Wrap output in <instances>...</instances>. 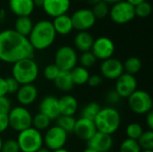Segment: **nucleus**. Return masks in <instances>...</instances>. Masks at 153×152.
I'll list each match as a JSON object with an SVG mask.
<instances>
[{
	"instance_id": "5fc2aeb1",
	"label": "nucleus",
	"mask_w": 153,
	"mask_h": 152,
	"mask_svg": "<svg viewBox=\"0 0 153 152\" xmlns=\"http://www.w3.org/2000/svg\"><path fill=\"white\" fill-rule=\"evenodd\" d=\"M2 145H3V140L0 137V152H1V149H2Z\"/></svg>"
},
{
	"instance_id": "6e6552de",
	"label": "nucleus",
	"mask_w": 153,
	"mask_h": 152,
	"mask_svg": "<svg viewBox=\"0 0 153 152\" xmlns=\"http://www.w3.org/2000/svg\"><path fill=\"white\" fill-rule=\"evenodd\" d=\"M78 63V56L75 49L70 46L60 47L55 55V65L60 71L70 72Z\"/></svg>"
},
{
	"instance_id": "1a4fd4ad",
	"label": "nucleus",
	"mask_w": 153,
	"mask_h": 152,
	"mask_svg": "<svg viewBox=\"0 0 153 152\" xmlns=\"http://www.w3.org/2000/svg\"><path fill=\"white\" fill-rule=\"evenodd\" d=\"M110 19L117 24H126L133 21L135 17L134 6L123 0L112 4L109 9Z\"/></svg>"
},
{
	"instance_id": "3c124183",
	"label": "nucleus",
	"mask_w": 153,
	"mask_h": 152,
	"mask_svg": "<svg viewBox=\"0 0 153 152\" xmlns=\"http://www.w3.org/2000/svg\"><path fill=\"white\" fill-rule=\"evenodd\" d=\"M51 152H69L68 150L65 149V148H62V149H59V150H56V151H53Z\"/></svg>"
},
{
	"instance_id": "de8ad7c7",
	"label": "nucleus",
	"mask_w": 153,
	"mask_h": 152,
	"mask_svg": "<svg viewBox=\"0 0 153 152\" xmlns=\"http://www.w3.org/2000/svg\"><path fill=\"white\" fill-rule=\"evenodd\" d=\"M43 1H44V0H33V3H34L35 7H36V6L41 7L42 4H43Z\"/></svg>"
},
{
	"instance_id": "58836bf2",
	"label": "nucleus",
	"mask_w": 153,
	"mask_h": 152,
	"mask_svg": "<svg viewBox=\"0 0 153 152\" xmlns=\"http://www.w3.org/2000/svg\"><path fill=\"white\" fill-rule=\"evenodd\" d=\"M6 82V89H7V94H14L17 92V90L20 88V83L13 78V77H8L5 78Z\"/></svg>"
},
{
	"instance_id": "bb28decb",
	"label": "nucleus",
	"mask_w": 153,
	"mask_h": 152,
	"mask_svg": "<svg viewBox=\"0 0 153 152\" xmlns=\"http://www.w3.org/2000/svg\"><path fill=\"white\" fill-rule=\"evenodd\" d=\"M123 66H124V73L134 76L136 73H138L141 71L143 64L139 57L130 56L125 61V63H123Z\"/></svg>"
},
{
	"instance_id": "a211bd4d",
	"label": "nucleus",
	"mask_w": 153,
	"mask_h": 152,
	"mask_svg": "<svg viewBox=\"0 0 153 152\" xmlns=\"http://www.w3.org/2000/svg\"><path fill=\"white\" fill-rule=\"evenodd\" d=\"M114 144L111 135L98 132L87 142V147L91 148L97 152H108Z\"/></svg>"
},
{
	"instance_id": "412c9836",
	"label": "nucleus",
	"mask_w": 153,
	"mask_h": 152,
	"mask_svg": "<svg viewBox=\"0 0 153 152\" xmlns=\"http://www.w3.org/2000/svg\"><path fill=\"white\" fill-rule=\"evenodd\" d=\"M61 116H74L78 110V101L72 95H65L58 99Z\"/></svg>"
},
{
	"instance_id": "e433bc0d",
	"label": "nucleus",
	"mask_w": 153,
	"mask_h": 152,
	"mask_svg": "<svg viewBox=\"0 0 153 152\" xmlns=\"http://www.w3.org/2000/svg\"><path fill=\"white\" fill-rule=\"evenodd\" d=\"M60 70L59 68L53 63V64H49L48 65L43 71V75L44 77L48 80V81H51L54 82L55 79L57 77V75L59 74Z\"/></svg>"
},
{
	"instance_id": "c756f323",
	"label": "nucleus",
	"mask_w": 153,
	"mask_h": 152,
	"mask_svg": "<svg viewBox=\"0 0 153 152\" xmlns=\"http://www.w3.org/2000/svg\"><path fill=\"white\" fill-rule=\"evenodd\" d=\"M51 120L45 115L41 113H37L32 116V127L35 128L38 131H43V130H48L50 126Z\"/></svg>"
},
{
	"instance_id": "cd10ccee",
	"label": "nucleus",
	"mask_w": 153,
	"mask_h": 152,
	"mask_svg": "<svg viewBox=\"0 0 153 152\" xmlns=\"http://www.w3.org/2000/svg\"><path fill=\"white\" fill-rule=\"evenodd\" d=\"M100 109H101V107L100 106L99 103L90 102L82 108L81 117L93 121L95 117L97 116V115L99 114V112L100 111Z\"/></svg>"
},
{
	"instance_id": "4c0bfd02",
	"label": "nucleus",
	"mask_w": 153,
	"mask_h": 152,
	"mask_svg": "<svg viewBox=\"0 0 153 152\" xmlns=\"http://www.w3.org/2000/svg\"><path fill=\"white\" fill-rule=\"evenodd\" d=\"M1 152H20V148L16 140H7L3 142Z\"/></svg>"
},
{
	"instance_id": "4468645a",
	"label": "nucleus",
	"mask_w": 153,
	"mask_h": 152,
	"mask_svg": "<svg viewBox=\"0 0 153 152\" xmlns=\"http://www.w3.org/2000/svg\"><path fill=\"white\" fill-rule=\"evenodd\" d=\"M100 70L102 77L108 80H117L124 73L123 63L114 57L102 61Z\"/></svg>"
},
{
	"instance_id": "9b49d317",
	"label": "nucleus",
	"mask_w": 153,
	"mask_h": 152,
	"mask_svg": "<svg viewBox=\"0 0 153 152\" xmlns=\"http://www.w3.org/2000/svg\"><path fill=\"white\" fill-rule=\"evenodd\" d=\"M71 20L74 30L78 31H88L96 23V18L89 8H81L76 10L72 15Z\"/></svg>"
},
{
	"instance_id": "f257e3e1",
	"label": "nucleus",
	"mask_w": 153,
	"mask_h": 152,
	"mask_svg": "<svg viewBox=\"0 0 153 152\" xmlns=\"http://www.w3.org/2000/svg\"><path fill=\"white\" fill-rule=\"evenodd\" d=\"M34 52L27 37L20 35L13 29L0 31V61L13 65L25 58H33Z\"/></svg>"
},
{
	"instance_id": "2eb2a0df",
	"label": "nucleus",
	"mask_w": 153,
	"mask_h": 152,
	"mask_svg": "<svg viewBox=\"0 0 153 152\" xmlns=\"http://www.w3.org/2000/svg\"><path fill=\"white\" fill-rule=\"evenodd\" d=\"M71 6V0H44L41 8L50 17L65 14Z\"/></svg>"
},
{
	"instance_id": "393cba45",
	"label": "nucleus",
	"mask_w": 153,
	"mask_h": 152,
	"mask_svg": "<svg viewBox=\"0 0 153 152\" xmlns=\"http://www.w3.org/2000/svg\"><path fill=\"white\" fill-rule=\"evenodd\" d=\"M33 26H34L33 21L30 16H22V17H17V19L15 20L13 30L20 35L28 38L32 30Z\"/></svg>"
},
{
	"instance_id": "0eeeda50",
	"label": "nucleus",
	"mask_w": 153,
	"mask_h": 152,
	"mask_svg": "<svg viewBox=\"0 0 153 152\" xmlns=\"http://www.w3.org/2000/svg\"><path fill=\"white\" fill-rule=\"evenodd\" d=\"M128 107L137 115H146L152 110L153 101L151 95L143 90H136L128 98Z\"/></svg>"
},
{
	"instance_id": "ea45409f",
	"label": "nucleus",
	"mask_w": 153,
	"mask_h": 152,
	"mask_svg": "<svg viewBox=\"0 0 153 152\" xmlns=\"http://www.w3.org/2000/svg\"><path fill=\"white\" fill-rule=\"evenodd\" d=\"M12 108L11 101L9 99L4 97H0V114H8Z\"/></svg>"
},
{
	"instance_id": "f03ea898",
	"label": "nucleus",
	"mask_w": 153,
	"mask_h": 152,
	"mask_svg": "<svg viewBox=\"0 0 153 152\" xmlns=\"http://www.w3.org/2000/svg\"><path fill=\"white\" fill-rule=\"evenodd\" d=\"M56 33L52 22L40 20L34 23L28 39L34 50H44L48 48L56 40Z\"/></svg>"
},
{
	"instance_id": "6e6d98bb",
	"label": "nucleus",
	"mask_w": 153,
	"mask_h": 152,
	"mask_svg": "<svg viewBox=\"0 0 153 152\" xmlns=\"http://www.w3.org/2000/svg\"><path fill=\"white\" fill-rule=\"evenodd\" d=\"M141 152H153V151H142Z\"/></svg>"
},
{
	"instance_id": "39448f33",
	"label": "nucleus",
	"mask_w": 153,
	"mask_h": 152,
	"mask_svg": "<svg viewBox=\"0 0 153 152\" xmlns=\"http://www.w3.org/2000/svg\"><path fill=\"white\" fill-rule=\"evenodd\" d=\"M16 141L22 152H37L44 144L41 133L32 126L20 132Z\"/></svg>"
},
{
	"instance_id": "a19ab883",
	"label": "nucleus",
	"mask_w": 153,
	"mask_h": 152,
	"mask_svg": "<svg viewBox=\"0 0 153 152\" xmlns=\"http://www.w3.org/2000/svg\"><path fill=\"white\" fill-rule=\"evenodd\" d=\"M102 82H103V77L101 75H99V74L90 75V77L88 79V82H87L89 86L91 87V88L99 87L100 85H101Z\"/></svg>"
},
{
	"instance_id": "423d86ee",
	"label": "nucleus",
	"mask_w": 153,
	"mask_h": 152,
	"mask_svg": "<svg viewBox=\"0 0 153 152\" xmlns=\"http://www.w3.org/2000/svg\"><path fill=\"white\" fill-rule=\"evenodd\" d=\"M9 127H11L15 132H22L26 130L32 125V116L30 112L22 106H18L8 113Z\"/></svg>"
},
{
	"instance_id": "20e7f679",
	"label": "nucleus",
	"mask_w": 153,
	"mask_h": 152,
	"mask_svg": "<svg viewBox=\"0 0 153 152\" xmlns=\"http://www.w3.org/2000/svg\"><path fill=\"white\" fill-rule=\"evenodd\" d=\"M39 76V66L33 58H25L13 65L12 77H13L20 85L31 84Z\"/></svg>"
},
{
	"instance_id": "f704fd0d",
	"label": "nucleus",
	"mask_w": 153,
	"mask_h": 152,
	"mask_svg": "<svg viewBox=\"0 0 153 152\" xmlns=\"http://www.w3.org/2000/svg\"><path fill=\"white\" fill-rule=\"evenodd\" d=\"M152 12V6L150 2L147 0L135 5L134 6V13L135 16L140 18H146L148 17Z\"/></svg>"
},
{
	"instance_id": "864d4df0",
	"label": "nucleus",
	"mask_w": 153,
	"mask_h": 152,
	"mask_svg": "<svg viewBox=\"0 0 153 152\" xmlns=\"http://www.w3.org/2000/svg\"><path fill=\"white\" fill-rule=\"evenodd\" d=\"M37 152H51L49 150H48L47 148H41V149H39V151Z\"/></svg>"
},
{
	"instance_id": "c85d7f7f",
	"label": "nucleus",
	"mask_w": 153,
	"mask_h": 152,
	"mask_svg": "<svg viewBox=\"0 0 153 152\" xmlns=\"http://www.w3.org/2000/svg\"><path fill=\"white\" fill-rule=\"evenodd\" d=\"M56 121V125H57L58 127L63 129L67 134L74 133V125H75V122H76V119L74 116H60Z\"/></svg>"
},
{
	"instance_id": "7ed1b4c3",
	"label": "nucleus",
	"mask_w": 153,
	"mask_h": 152,
	"mask_svg": "<svg viewBox=\"0 0 153 152\" xmlns=\"http://www.w3.org/2000/svg\"><path fill=\"white\" fill-rule=\"evenodd\" d=\"M93 122L98 132L112 135L120 127L121 116L117 109L112 107L101 108Z\"/></svg>"
},
{
	"instance_id": "9d476101",
	"label": "nucleus",
	"mask_w": 153,
	"mask_h": 152,
	"mask_svg": "<svg viewBox=\"0 0 153 152\" xmlns=\"http://www.w3.org/2000/svg\"><path fill=\"white\" fill-rule=\"evenodd\" d=\"M67 135L63 129L54 125L47 130L43 137V143L46 144L47 149L50 151L59 150L65 147L67 142Z\"/></svg>"
},
{
	"instance_id": "f3484780",
	"label": "nucleus",
	"mask_w": 153,
	"mask_h": 152,
	"mask_svg": "<svg viewBox=\"0 0 153 152\" xmlns=\"http://www.w3.org/2000/svg\"><path fill=\"white\" fill-rule=\"evenodd\" d=\"M74 133L78 139L88 142L97 133V129L93 121L80 117L75 122Z\"/></svg>"
},
{
	"instance_id": "a878e982",
	"label": "nucleus",
	"mask_w": 153,
	"mask_h": 152,
	"mask_svg": "<svg viewBox=\"0 0 153 152\" xmlns=\"http://www.w3.org/2000/svg\"><path fill=\"white\" fill-rule=\"evenodd\" d=\"M70 73L74 85H83L87 83L90 77L89 70L81 65H76L70 71Z\"/></svg>"
},
{
	"instance_id": "a18cd8bd",
	"label": "nucleus",
	"mask_w": 153,
	"mask_h": 152,
	"mask_svg": "<svg viewBox=\"0 0 153 152\" xmlns=\"http://www.w3.org/2000/svg\"><path fill=\"white\" fill-rule=\"evenodd\" d=\"M146 124L149 127V130H152L153 129V111H150L149 113H147L146 115Z\"/></svg>"
},
{
	"instance_id": "4d7b16f0",
	"label": "nucleus",
	"mask_w": 153,
	"mask_h": 152,
	"mask_svg": "<svg viewBox=\"0 0 153 152\" xmlns=\"http://www.w3.org/2000/svg\"><path fill=\"white\" fill-rule=\"evenodd\" d=\"M79 1H83V0H79Z\"/></svg>"
},
{
	"instance_id": "f8f14e48",
	"label": "nucleus",
	"mask_w": 153,
	"mask_h": 152,
	"mask_svg": "<svg viewBox=\"0 0 153 152\" xmlns=\"http://www.w3.org/2000/svg\"><path fill=\"white\" fill-rule=\"evenodd\" d=\"M115 44L108 37L101 36L94 39L91 51L98 60H107L111 58L115 53Z\"/></svg>"
},
{
	"instance_id": "2f4dec72",
	"label": "nucleus",
	"mask_w": 153,
	"mask_h": 152,
	"mask_svg": "<svg viewBox=\"0 0 153 152\" xmlns=\"http://www.w3.org/2000/svg\"><path fill=\"white\" fill-rule=\"evenodd\" d=\"M109 9H110L109 4L102 0L100 2H99L98 4H94L91 11L96 19H104L108 15Z\"/></svg>"
},
{
	"instance_id": "dca6fc26",
	"label": "nucleus",
	"mask_w": 153,
	"mask_h": 152,
	"mask_svg": "<svg viewBox=\"0 0 153 152\" xmlns=\"http://www.w3.org/2000/svg\"><path fill=\"white\" fill-rule=\"evenodd\" d=\"M39 112L47 116L51 121L56 120L61 116L59 110L58 99L54 96L44 97L39 102Z\"/></svg>"
},
{
	"instance_id": "79ce46f5",
	"label": "nucleus",
	"mask_w": 153,
	"mask_h": 152,
	"mask_svg": "<svg viewBox=\"0 0 153 152\" xmlns=\"http://www.w3.org/2000/svg\"><path fill=\"white\" fill-rule=\"evenodd\" d=\"M106 99L109 104H117L120 100H121V97L118 95V93L115 90H109L108 91L107 95H106Z\"/></svg>"
},
{
	"instance_id": "49530a36",
	"label": "nucleus",
	"mask_w": 153,
	"mask_h": 152,
	"mask_svg": "<svg viewBox=\"0 0 153 152\" xmlns=\"http://www.w3.org/2000/svg\"><path fill=\"white\" fill-rule=\"evenodd\" d=\"M126 1L128 2L129 4H131L133 6H135V5H137V4H141L146 0H126Z\"/></svg>"
},
{
	"instance_id": "b1692460",
	"label": "nucleus",
	"mask_w": 153,
	"mask_h": 152,
	"mask_svg": "<svg viewBox=\"0 0 153 152\" xmlns=\"http://www.w3.org/2000/svg\"><path fill=\"white\" fill-rule=\"evenodd\" d=\"M54 83L56 89L63 92H68L72 90L74 87V83L73 82L71 73L65 71H60L59 74L55 79Z\"/></svg>"
},
{
	"instance_id": "c03bdc74",
	"label": "nucleus",
	"mask_w": 153,
	"mask_h": 152,
	"mask_svg": "<svg viewBox=\"0 0 153 152\" xmlns=\"http://www.w3.org/2000/svg\"><path fill=\"white\" fill-rule=\"evenodd\" d=\"M6 95H7V89H6L5 78L0 76V97H4Z\"/></svg>"
},
{
	"instance_id": "72a5a7b5",
	"label": "nucleus",
	"mask_w": 153,
	"mask_h": 152,
	"mask_svg": "<svg viewBox=\"0 0 153 152\" xmlns=\"http://www.w3.org/2000/svg\"><path fill=\"white\" fill-rule=\"evenodd\" d=\"M96 61H97V59L91 51L82 52L81 54V56L78 57V62L80 63V65L86 69L92 67L95 65Z\"/></svg>"
},
{
	"instance_id": "603ef678",
	"label": "nucleus",
	"mask_w": 153,
	"mask_h": 152,
	"mask_svg": "<svg viewBox=\"0 0 153 152\" xmlns=\"http://www.w3.org/2000/svg\"><path fill=\"white\" fill-rule=\"evenodd\" d=\"M82 152H97L96 151H94V150H92L91 148H89V147H87L84 151Z\"/></svg>"
},
{
	"instance_id": "8fccbe9b",
	"label": "nucleus",
	"mask_w": 153,
	"mask_h": 152,
	"mask_svg": "<svg viewBox=\"0 0 153 152\" xmlns=\"http://www.w3.org/2000/svg\"><path fill=\"white\" fill-rule=\"evenodd\" d=\"M91 4H92V5H94V4H98L99 2H100V1H102V0H87Z\"/></svg>"
},
{
	"instance_id": "ddd939ff",
	"label": "nucleus",
	"mask_w": 153,
	"mask_h": 152,
	"mask_svg": "<svg viewBox=\"0 0 153 152\" xmlns=\"http://www.w3.org/2000/svg\"><path fill=\"white\" fill-rule=\"evenodd\" d=\"M121 99H127L137 90V81L134 75L124 73L116 80L114 89Z\"/></svg>"
},
{
	"instance_id": "4be33fe9",
	"label": "nucleus",
	"mask_w": 153,
	"mask_h": 152,
	"mask_svg": "<svg viewBox=\"0 0 153 152\" xmlns=\"http://www.w3.org/2000/svg\"><path fill=\"white\" fill-rule=\"evenodd\" d=\"M52 24H53V27L55 29L56 35L57 34L63 35V36L68 35L74 30L71 16L68 15L67 13L53 18Z\"/></svg>"
},
{
	"instance_id": "473e14b6",
	"label": "nucleus",
	"mask_w": 153,
	"mask_h": 152,
	"mask_svg": "<svg viewBox=\"0 0 153 152\" xmlns=\"http://www.w3.org/2000/svg\"><path fill=\"white\" fill-rule=\"evenodd\" d=\"M143 129L141 125L138 123H131L127 125L126 129V133L128 139H132L134 141H137L140 136L143 134Z\"/></svg>"
},
{
	"instance_id": "09e8293b",
	"label": "nucleus",
	"mask_w": 153,
	"mask_h": 152,
	"mask_svg": "<svg viewBox=\"0 0 153 152\" xmlns=\"http://www.w3.org/2000/svg\"><path fill=\"white\" fill-rule=\"evenodd\" d=\"M103 1L106 2V3L108 4H117V3L121 2V1H123V0H103Z\"/></svg>"
},
{
	"instance_id": "6ab92c4d",
	"label": "nucleus",
	"mask_w": 153,
	"mask_h": 152,
	"mask_svg": "<svg viewBox=\"0 0 153 152\" xmlns=\"http://www.w3.org/2000/svg\"><path fill=\"white\" fill-rule=\"evenodd\" d=\"M37 98L38 90L33 83L21 85L16 92V99L22 107L31 105L35 102Z\"/></svg>"
},
{
	"instance_id": "37998d69",
	"label": "nucleus",
	"mask_w": 153,
	"mask_h": 152,
	"mask_svg": "<svg viewBox=\"0 0 153 152\" xmlns=\"http://www.w3.org/2000/svg\"><path fill=\"white\" fill-rule=\"evenodd\" d=\"M9 128L8 114H0V134Z\"/></svg>"
},
{
	"instance_id": "aec40b11",
	"label": "nucleus",
	"mask_w": 153,
	"mask_h": 152,
	"mask_svg": "<svg viewBox=\"0 0 153 152\" xmlns=\"http://www.w3.org/2000/svg\"><path fill=\"white\" fill-rule=\"evenodd\" d=\"M8 4L11 12L17 17L30 16L35 9L33 0H9Z\"/></svg>"
},
{
	"instance_id": "5701e85b",
	"label": "nucleus",
	"mask_w": 153,
	"mask_h": 152,
	"mask_svg": "<svg viewBox=\"0 0 153 152\" xmlns=\"http://www.w3.org/2000/svg\"><path fill=\"white\" fill-rule=\"evenodd\" d=\"M93 41L94 39L91 33L88 31H79L74 37V43L75 47L82 53L91 51Z\"/></svg>"
},
{
	"instance_id": "7c9ffc66",
	"label": "nucleus",
	"mask_w": 153,
	"mask_h": 152,
	"mask_svg": "<svg viewBox=\"0 0 153 152\" xmlns=\"http://www.w3.org/2000/svg\"><path fill=\"white\" fill-rule=\"evenodd\" d=\"M143 151H153V132L152 130L143 132L140 138L137 140Z\"/></svg>"
},
{
	"instance_id": "c9c22d12",
	"label": "nucleus",
	"mask_w": 153,
	"mask_h": 152,
	"mask_svg": "<svg viewBox=\"0 0 153 152\" xmlns=\"http://www.w3.org/2000/svg\"><path fill=\"white\" fill-rule=\"evenodd\" d=\"M120 152H141L142 149L140 145L138 144L137 141L132 140V139H126L124 140L119 148Z\"/></svg>"
}]
</instances>
